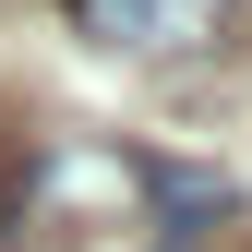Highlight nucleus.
<instances>
[{
  "label": "nucleus",
  "mask_w": 252,
  "mask_h": 252,
  "mask_svg": "<svg viewBox=\"0 0 252 252\" xmlns=\"http://www.w3.org/2000/svg\"><path fill=\"white\" fill-rule=\"evenodd\" d=\"M84 36L144 48V60H180V48H216V36H228V0H84Z\"/></svg>",
  "instance_id": "1"
},
{
  "label": "nucleus",
  "mask_w": 252,
  "mask_h": 252,
  "mask_svg": "<svg viewBox=\"0 0 252 252\" xmlns=\"http://www.w3.org/2000/svg\"><path fill=\"white\" fill-rule=\"evenodd\" d=\"M144 180H156V216H168V228L228 216V180H216V168H144Z\"/></svg>",
  "instance_id": "2"
}]
</instances>
